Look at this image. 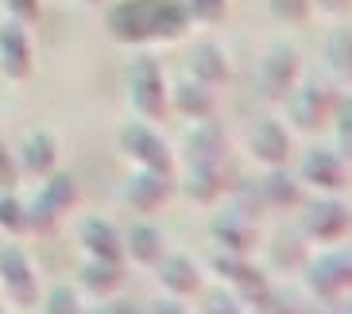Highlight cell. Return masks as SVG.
Segmentation results:
<instances>
[{
	"instance_id": "cell-1",
	"label": "cell",
	"mask_w": 352,
	"mask_h": 314,
	"mask_svg": "<svg viewBox=\"0 0 352 314\" xmlns=\"http://www.w3.org/2000/svg\"><path fill=\"white\" fill-rule=\"evenodd\" d=\"M128 97H132V109L144 121H159L166 113V82L155 59L144 54V59L132 63V70H128Z\"/></svg>"
},
{
	"instance_id": "cell-2",
	"label": "cell",
	"mask_w": 352,
	"mask_h": 314,
	"mask_svg": "<svg viewBox=\"0 0 352 314\" xmlns=\"http://www.w3.org/2000/svg\"><path fill=\"white\" fill-rule=\"evenodd\" d=\"M298 78H302V54L287 43H275L259 63V94L267 101H287L290 90L298 85Z\"/></svg>"
},
{
	"instance_id": "cell-3",
	"label": "cell",
	"mask_w": 352,
	"mask_h": 314,
	"mask_svg": "<svg viewBox=\"0 0 352 314\" xmlns=\"http://www.w3.org/2000/svg\"><path fill=\"white\" fill-rule=\"evenodd\" d=\"M213 272L221 275V280H228V287H232V295H236L240 303L248 306H263L271 295V283L263 272H256L248 264V256H240V252H217L213 256Z\"/></svg>"
},
{
	"instance_id": "cell-4",
	"label": "cell",
	"mask_w": 352,
	"mask_h": 314,
	"mask_svg": "<svg viewBox=\"0 0 352 314\" xmlns=\"http://www.w3.org/2000/svg\"><path fill=\"white\" fill-rule=\"evenodd\" d=\"M306 287L318 295L321 303H333L341 295L352 291V249L329 252V256H318V260H306Z\"/></svg>"
},
{
	"instance_id": "cell-5",
	"label": "cell",
	"mask_w": 352,
	"mask_h": 314,
	"mask_svg": "<svg viewBox=\"0 0 352 314\" xmlns=\"http://www.w3.org/2000/svg\"><path fill=\"white\" fill-rule=\"evenodd\" d=\"M333 105H337V94H333L325 82H302L290 90L287 97V109H290V121L298 128H306V132H314V128L329 125L333 121Z\"/></svg>"
},
{
	"instance_id": "cell-6",
	"label": "cell",
	"mask_w": 352,
	"mask_h": 314,
	"mask_svg": "<svg viewBox=\"0 0 352 314\" xmlns=\"http://www.w3.org/2000/svg\"><path fill=\"white\" fill-rule=\"evenodd\" d=\"M109 35L116 43L155 39V0H120L109 8Z\"/></svg>"
},
{
	"instance_id": "cell-7",
	"label": "cell",
	"mask_w": 352,
	"mask_h": 314,
	"mask_svg": "<svg viewBox=\"0 0 352 314\" xmlns=\"http://www.w3.org/2000/svg\"><path fill=\"white\" fill-rule=\"evenodd\" d=\"M120 147H124V156H132L140 167L175 175V156H170L166 140L155 136L147 125H128L124 132H120Z\"/></svg>"
},
{
	"instance_id": "cell-8",
	"label": "cell",
	"mask_w": 352,
	"mask_h": 314,
	"mask_svg": "<svg viewBox=\"0 0 352 314\" xmlns=\"http://www.w3.org/2000/svg\"><path fill=\"white\" fill-rule=\"evenodd\" d=\"M0 283L16 306H35L39 303V283H35L32 260L23 256L16 244H4L0 249Z\"/></svg>"
},
{
	"instance_id": "cell-9",
	"label": "cell",
	"mask_w": 352,
	"mask_h": 314,
	"mask_svg": "<svg viewBox=\"0 0 352 314\" xmlns=\"http://www.w3.org/2000/svg\"><path fill=\"white\" fill-rule=\"evenodd\" d=\"M302 229H306V237H314V241L333 244L352 229V209L337 198H318L306 213H302Z\"/></svg>"
},
{
	"instance_id": "cell-10",
	"label": "cell",
	"mask_w": 352,
	"mask_h": 314,
	"mask_svg": "<svg viewBox=\"0 0 352 314\" xmlns=\"http://www.w3.org/2000/svg\"><path fill=\"white\" fill-rule=\"evenodd\" d=\"M175 194V175H163V171H147L140 167L124 187V198L135 213H155L166 198Z\"/></svg>"
},
{
	"instance_id": "cell-11",
	"label": "cell",
	"mask_w": 352,
	"mask_h": 314,
	"mask_svg": "<svg viewBox=\"0 0 352 314\" xmlns=\"http://www.w3.org/2000/svg\"><path fill=\"white\" fill-rule=\"evenodd\" d=\"M186 156H190V167H225V156H228L225 128L206 116L186 136Z\"/></svg>"
},
{
	"instance_id": "cell-12",
	"label": "cell",
	"mask_w": 352,
	"mask_h": 314,
	"mask_svg": "<svg viewBox=\"0 0 352 314\" xmlns=\"http://www.w3.org/2000/svg\"><path fill=\"white\" fill-rule=\"evenodd\" d=\"M213 237H217V244L225 252H240V256H248L252 249H256V218H248V213H240L236 206L228 209V213H217L213 218Z\"/></svg>"
},
{
	"instance_id": "cell-13",
	"label": "cell",
	"mask_w": 352,
	"mask_h": 314,
	"mask_svg": "<svg viewBox=\"0 0 352 314\" xmlns=\"http://www.w3.org/2000/svg\"><path fill=\"white\" fill-rule=\"evenodd\" d=\"M0 70L8 74L12 82L32 74V43H28L23 23H4L0 28Z\"/></svg>"
},
{
	"instance_id": "cell-14",
	"label": "cell",
	"mask_w": 352,
	"mask_h": 314,
	"mask_svg": "<svg viewBox=\"0 0 352 314\" xmlns=\"http://www.w3.org/2000/svg\"><path fill=\"white\" fill-rule=\"evenodd\" d=\"M302 178L314 182L318 190H344L349 187V171H344V159L325 151V147H314L302 159Z\"/></svg>"
},
{
	"instance_id": "cell-15",
	"label": "cell",
	"mask_w": 352,
	"mask_h": 314,
	"mask_svg": "<svg viewBox=\"0 0 352 314\" xmlns=\"http://www.w3.org/2000/svg\"><path fill=\"white\" fill-rule=\"evenodd\" d=\"M248 147H252V156L259 163H267V167H287V159H290V136L279 121H263V125L252 128Z\"/></svg>"
},
{
	"instance_id": "cell-16",
	"label": "cell",
	"mask_w": 352,
	"mask_h": 314,
	"mask_svg": "<svg viewBox=\"0 0 352 314\" xmlns=\"http://www.w3.org/2000/svg\"><path fill=\"white\" fill-rule=\"evenodd\" d=\"M78 241L85 244L89 256H101V260H124V237L101 218H85L82 229H78Z\"/></svg>"
},
{
	"instance_id": "cell-17",
	"label": "cell",
	"mask_w": 352,
	"mask_h": 314,
	"mask_svg": "<svg viewBox=\"0 0 352 314\" xmlns=\"http://www.w3.org/2000/svg\"><path fill=\"white\" fill-rule=\"evenodd\" d=\"M155 268H159V283L170 295H197L201 291V272H197V264L190 256H163Z\"/></svg>"
},
{
	"instance_id": "cell-18",
	"label": "cell",
	"mask_w": 352,
	"mask_h": 314,
	"mask_svg": "<svg viewBox=\"0 0 352 314\" xmlns=\"http://www.w3.org/2000/svg\"><path fill=\"white\" fill-rule=\"evenodd\" d=\"M256 187H259V194H263V206L267 209H294V206H302V187L283 167H271Z\"/></svg>"
},
{
	"instance_id": "cell-19",
	"label": "cell",
	"mask_w": 352,
	"mask_h": 314,
	"mask_svg": "<svg viewBox=\"0 0 352 314\" xmlns=\"http://www.w3.org/2000/svg\"><path fill=\"white\" fill-rule=\"evenodd\" d=\"M175 109L182 116H194V121H206L217 109V97H213V85L197 82V78H186V82L175 85Z\"/></svg>"
},
{
	"instance_id": "cell-20",
	"label": "cell",
	"mask_w": 352,
	"mask_h": 314,
	"mask_svg": "<svg viewBox=\"0 0 352 314\" xmlns=\"http://www.w3.org/2000/svg\"><path fill=\"white\" fill-rule=\"evenodd\" d=\"M190 78L206 85H225L228 82V59L217 43H197L190 54Z\"/></svg>"
},
{
	"instance_id": "cell-21",
	"label": "cell",
	"mask_w": 352,
	"mask_h": 314,
	"mask_svg": "<svg viewBox=\"0 0 352 314\" xmlns=\"http://www.w3.org/2000/svg\"><path fill=\"white\" fill-rule=\"evenodd\" d=\"M124 252L132 256L135 264L155 268V264L166 256V241H163V233H159L155 225H132L128 237H124Z\"/></svg>"
},
{
	"instance_id": "cell-22",
	"label": "cell",
	"mask_w": 352,
	"mask_h": 314,
	"mask_svg": "<svg viewBox=\"0 0 352 314\" xmlns=\"http://www.w3.org/2000/svg\"><path fill=\"white\" fill-rule=\"evenodd\" d=\"M54 163H58V147H54V140L47 136V132H32V136H23L20 144V167L32 171V175H51Z\"/></svg>"
},
{
	"instance_id": "cell-23",
	"label": "cell",
	"mask_w": 352,
	"mask_h": 314,
	"mask_svg": "<svg viewBox=\"0 0 352 314\" xmlns=\"http://www.w3.org/2000/svg\"><path fill=\"white\" fill-rule=\"evenodd\" d=\"M82 283L94 295H113L120 283H124V268L120 260H101V256H89L82 264Z\"/></svg>"
},
{
	"instance_id": "cell-24",
	"label": "cell",
	"mask_w": 352,
	"mask_h": 314,
	"mask_svg": "<svg viewBox=\"0 0 352 314\" xmlns=\"http://www.w3.org/2000/svg\"><path fill=\"white\" fill-rule=\"evenodd\" d=\"M325 63H329V70L337 74L341 82L352 85V32L349 28L329 32V39H325Z\"/></svg>"
},
{
	"instance_id": "cell-25",
	"label": "cell",
	"mask_w": 352,
	"mask_h": 314,
	"mask_svg": "<svg viewBox=\"0 0 352 314\" xmlns=\"http://www.w3.org/2000/svg\"><path fill=\"white\" fill-rule=\"evenodd\" d=\"M186 194L194 202H213L225 194V167H190Z\"/></svg>"
},
{
	"instance_id": "cell-26",
	"label": "cell",
	"mask_w": 352,
	"mask_h": 314,
	"mask_svg": "<svg viewBox=\"0 0 352 314\" xmlns=\"http://www.w3.org/2000/svg\"><path fill=\"white\" fill-rule=\"evenodd\" d=\"M39 198L47 202L54 213H66V209L78 202V178L66 175V171H51V175H47V187H43Z\"/></svg>"
},
{
	"instance_id": "cell-27",
	"label": "cell",
	"mask_w": 352,
	"mask_h": 314,
	"mask_svg": "<svg viewBox=\"0 0 352 314\" xmlns=\"http://www.w3.org/2000/svg\"><path fill=\"white\" fill-rule=\"evenodd\" d=\"M271 264L275 268H302L306 264V244L298 237H279L271 244Z\"/></svg>"
},
{
	"instance_id": "cell-28",
	"label": "cell",
	"mask_w": 352,
	"mask_h": 314,
	"mask_svg": "<svg viewBox=\"0 0 352 314\" xmlns=\"http://www.w3.org/2000/svg\"><path fill=\"white\" fill-rule=\"evenodd\" d=\"M333 121H337V144H341V156L352 163V97H337V105H333Z\"/></svg>"
},
{
	"instance_id": "cell-29",
	"label": "cell",
	"mask_w": 352,
	"mask_h": 314,
	"mask_svg": "<svg viewBox=\"0 0 352 314\" xmlns=\"http://www.w3.org/2000/svg\"><path fill=\"white\" fill-rule=\"evenodd\" d=\"M58 225V213L43 198H35L32 206H23V229H35V233H51Z\"/></svg>"
},
{
	"instance_id": "cell-30",
	"label": "cell",
	"mask_w": 352,
	"mask_h": 314,
	"mask_svg": "<svg viewBox=\"0 0 352 314\" xmlns=\"http://www.w3.org/2000/svg\"><path fill=\"white\" fill-rule=\"evenodd\" d=\"M0 229L23 233V202L16 198L12 190H4V194H0Z\"/></svg>"
},
{
	"instance_id": "cell-31",
	"label": "cell",
	"mask_w": 352,
	"mask_h": 314,
	"mask_svg": "<svg viewBox=\"0 0 352 314\" xmlns=\"http://www.w3.org/2000/svg\"><path fill=\"white\" fill-rule=\"evenodd\" d=\"M310 8H314V0H271V12L283 23H306Z\"/></svg>"
},
{
	"instance_id": "cell-32",
	"label": "cell",
	"mask_w": 352,
	"mask_h": 314,
	"mask_svg": "<svg viewBox=\"0 0 352 314\" xmlns=\"http://www.w3.org/2000/svg\"><path fill=\"white\" fill-rule=\"evenodd\" d=\"M47 314H82V303H78V295H74L66 283H58V287L47 295Z\"/></svg>"
},
{
	"instance_id": "cell-33",
	"label": "cell",
	"mask_w": 352,
	"mask_h": 314,
	"mask_svg": "<svg viewBox=\"0 0 352 314\" xmlns=\"http://www.w3.org/2000/svg\"><path fill=\"white\" fill-rule=\"evenodd\" d=\"M201 314H244V306H240L236 295H228V291H209L206 299H201Z\"/></svg>"
},
{
	"instance_id": "cell-34",
	"label": "cell",
	"mask_w": 352,
	"mask_h": 314,
	"mask_svg": "<svg viewBox=\"0 0 352 314\" xmlns=\"http://www.w3.org/2000/svg\"><path fill=\"white\" fill-rule=\"evenodd\" d=\"M190 12V20H201V23H217L225 16V0H182Z\"/></svg>"
},
{
	"instance_id": "cell-35",
	"label": "cell",
	"mask_w": 352,
	"mask_h": 314,
	"mask_svg": "<svg viewBox=\"0 0 352 314\" xmlns=\"http://www.w3.org/2000/svg\"><path fill=\"white\" fill-rule=\"evenodd\" d=\"M236 209H240V213H248V218H259V209H267L256 182H244V187L236 190Z\"/></svg>"
},
{
	"instance_id": "cell-36",
	"label": "cell",
	"mask_w": 352,
	"mask_h": 314,
	"mask_svg": "<svg viewBox=\"0 0 352 314\" xmlns=\"http://www.w3.org/2000/svg\"><path fill=\"white\" fill-rule=\"evenodd\" d=\"M259 314H306V311H302L298 299H290V295H283V291H271L267 303L259 306Z\"/></svg>"
},
{
	"instance_id": "cell-37",
	"label": "cell",
	"mask_w": 352,
	"mask_h": 314,
	"mask_svg": "<svg viewBox=\"0 0 352 314\" xmlns=\"http://www.w3.org/2000/svg\"><path fill=\"white\" fill-rule=\"evenodd\" d=\"M4 8L16 23H35L39 20V0H4Z\"/></svg>"
},
{
	"instance_id": "cell-38",
	"label": "cell",
	"mask_w": 352,
	"mask_h": 314,
	"mask_svg": "<svg viewBox=\"0 0 352 314\" xmlns=\"http://www.w3.org/2000/svg\"><path fill=\"white\" fill-rule=\"evenodd\" d=\"M12 182H16V163H12L8 147L0 144V187H4V190H12Z\"/></svg>"
},
{
	"instance_id": "cell-39",
	"label": "cell",
	"mask_w": 352,
	"mask_h": 314,
	"mask_svg": "<svg viewBox=\"0 0 352 314\" xmlns=\"http://www.w3.org/2000/svg\"><path fill=\"white\" fill-rule=\"evenodd\" d=\"M318 8L321 12H333V16H341V12L352 8V0H318Z\"/></svg>"
},
{
	"instance_id": "cell-40",
	"label": "cell",
	"mask_w": 352,
	"mask_h": 314,
	"mask_svg": "<svg viewBox=\"0 0 352 314\" xmlns=\"http://www.w3.org/2000/svg\"><path fill=\"white\" fill-rule=\"evenodd\" d=\"M151 314H186V311H182L175 299H166V303H155V311H151Z\"/></svg>"
},
{
	"instance_id": "cell-41",
	"label": "cell",
	"mask_w": 352,
	"mask_h": 314,
	"mask_svg": "<svg viewBox=\"0 0 352 314\" xmlns=\"http://www.w3.org/2000/svg\"><path fill=\"white\" fill-rule=\"evenodd\" d=\"M85 4H104V0H85Z\"/></svg>"
},
{
	"instance_id": "cell-42",
	"label": "cell",
	"mask_w": 352,
	"mask_h": 314,
	"mask_svg": "<svg viewBox=\"0 0 352 314\" xmlns=\"http://www.w3.org/2000/svg\"><path fill=\"white\" fill-rule=\"evenodd\" d=\"M0 314H4V311H0Z\"/></svg>"
}]
</instances>
